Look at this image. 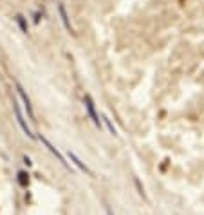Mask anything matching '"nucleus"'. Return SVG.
Segmentation results:
<instances>
[{
    "label": "nucleus",
    "instance_id": "1",
    "mask_svg": "<svg viewBox=\"0 0 204 215\" xmlns=\"http://www.w3.org/2000/svg\"><path fill=\"white\" fill-rule=\"evenodd\" d=\"M13 108H15V114H16V121H18V125L22 127V130L25 132V136H29L31 139H34V134H33L31 129L27 127V123H25V119H24V114H22V110H20L16 101H13Z\"/></svg>",
    "mask_w": 204,
    "mask_h": 215
},
{
    "label": "nucleus",
    "instance_id": "2",
    "mask_svg": "<svg viewBox=\"0 0 204 215\" xmlns=\"http://www.w3.org/2000/svg\"><path fill=\"white\" fill-rule=\"evenodd\" d=\"M85 107H87V112H89V116L92 119V123L99 127L101 125V121H99V116L96 114V108H94V101H92V98L90 96H85Z\"/></svg>",
    "mask_w": 204,
    "mask_h": 215
},
{
    "label": "nucleus",
    "instance_id": "3",
    "mask_svg": "<svg viewBox=\"0 0 204 215\" xmlns=\"http://www.w3.org/2000/svg\"><path fill=\"white\" fill-rule=\"evenodd\" d=\"M16 90H18V96L22 98V101H24V105H25V110H27V114H29V118L34 119V112H33V107H31V101H29V98L25 94V90L22 89L20 83H16Z\"/></svg>",
    "mask_w": 204,
    "mask_h": 215
},
{
    "label": "nucleus",
    "instance_id": "4",
    "mask_svg": "<svg viewBox=\"0 0 204 215\" xmlns=\"http://www.w3.org/2000/svg\"><path fill=\"white\" fill-rule=\"evenodd\" d=\"M38 139H40V141H42V143H43V145H45V147H47V148H49V152H51V154H53V156H56V157H58V161L62 163V165H63L65 168H71V166H69V163L65 161V157H63V156H62V154H60V152L56 150V148H54L53 145H51V143H49V141L45 139V138H43V136H40V138H38Z\"/></svg>",
    "mask_w": 204,
    "mask_h": 215
},
{
    "label": "nucleus",
    "instance_id": "5",
    "mask_svg": "<svg viewBox=\"0 0 204 215\" xmlns=\"http://www.w3.org/2000/svg\"><path fill=\"white\" fill-rule=\"evenodd\" d=\"M69 159H71V161L74 163V165L78 166V168H80V170H81V172H85V173H89V175H92V172L89 170V166H87L85 163H81L80 159H78V156H76L74 152H71V150H69Z\"/></svg>",
    "mask_w": 204,
    "mask_h": 215
},
{
    "label": "nucleus",
    "instance_id": "6",
    "mask_svg": "<svg viewBox=\"0 0 204 215\" xmlns=\"http://www.w3.org/2000/svg\"><path fill=\"white\" fill-rule=\"evenodd\" d=\"M58 11H60V16H62V22H63L65 29H67L69 33H74V31H72V25H71V22H69V18H67V13H65L63 4H60V6H58Z\"/></svg>",
    "mask_w": 204,
    "mask_h": 215
},
{
    "label": "nucleus",
    "instance_id": "7",
    "mask_svg": "<svg viewBox=\"0 0 204 215\" xmlns=\"http://www.w3.org/2000/svg\"><path fill=\"white\" fill-rule=\"evenodd\" d=\"M18 183L22 184V186H27V183H29V175L25 172H20L18 173Z\"/></svg>",
    "mask_w": 204,
    "mask_h": 215
},
{
    "label": "nucleus",
    "instance_id": "8",
    "mask_svg": "<svg viewBox=\"0 0 204 215\" xmlns=\"http://www.w3.org/2000/svg\"><path fill=\"white\" fill-rule=\"evenodd\" d=\"M103 121H105V125H107V127H108V130H110V134H114V136H116L118 132H116V129H114V125L110 123V119H108L107 116H103Z\"/></svg>",
    "mask_w": 204,
    "mask_h": 215
},
{
    "label": "nucleus",
    "instance_id": "9",
    "mask_svg": "<svg viewBox=\"0 0 204 215\" xmlns=\"http://www.w3.org/2000/svg\"><path fill=\"white\" fill-rule=\"evenodd\" d=\"M16 20H18V24H20L22 31H24V33H27V27H25V22H24V16H16Z\"/></svg>",
    "mask_w": 204,
    "mask_h": 215
},
{
    "label": "nucleus",
    "instance_id": "10",
    "mask_svg": "<svg viewBox=\"0 0 204 215\" xmlns=\"http://www.w3.org/2000/svg\"><path fill=\"white\" fill-rule=\"evenodd\" d=\"M107 213H108V215H114V213H112V210H110V208L107 210Z\"/></svg>",
    "mask_w": 204,
    "mask_h": 215
}]
</instances>
